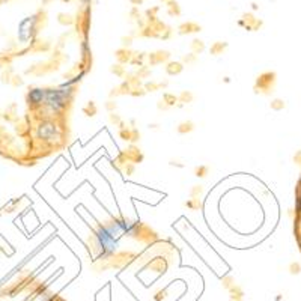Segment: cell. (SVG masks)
Wrapping results in <instances>:
<instances>
[{
	"label": "cell",
	"instance_id": "1",
	"mask_svg": "<svg viewBox=\"0 0 301 301\" xmlns=\"http://www.w3.org/2000/svg\"><path fill=\"white\" fill-rule=\"evenodd\" d=\"M98 239H99V246L103 247V250L106 253H112L116 247V239L110 235V232L106 229H101L98 233Z\"/></svg>",
	"mask_w": 301,
	"mask_h": 301
},
{
	"label": "cell",
	"instance_id": "2",
	"mask_svg": "<svg viewBox=\"0 0 301 301\" xmlns=\"http://www.w3.org/2000/svg\"><path fill=\"white\" fill-rule=\"evenodd\" d=\"M47 96V103L53 107V109H60L64 106L65 101V93L60 91H50L46 93Z\"/></svg>",
	"mask_w": 301,
	"mask_h": 301
},
{
	"label": "cell",
	"instance_id": "3",
	"mask_svg": "<svg viewBox=\"0 0 301 301\" xmlns=\"http://www.w3.org/2000/svg\"><path fill=\"white\" fill-rule=\"evenodd\" d=\"M33 23H35V18H26V20H24V22L22 23V26H20V38H22V39H27V38L30 36Z\"/></svg>",
	"mask_w": 301,
	"mask_h": 301
},
{
	"label": "cell",
	"instance_id": "4",
	"mask_svg": "<svg viewBox=\"0 0 301 301\" xmlns=\"http://www.w3.org/2000/svg\"><path fill=\"white\" fill-rule=\"evenodd\" d=\"M44 96H46V93H44L41 89H35V91H32L30 95H29V101L33 103V104H38V103L43 101Z\"/></svg>",
	"mask_w": 301,
	"mask_h": 301
},
{
	"label": "cell",
	"instance_id": "5",
	"mask_svg": "<svg viewBox=\"0 0 301 301\" xmlns=\"http://www.w3.org/2000/svg\"><path fill=\"white\" fill-rule=\"evenodd\" d=\"M54 134V127L51 124H46L39 128V136L44 137V139H50Z\"/></svg>",
	"mask_w": 301,
	"mask_h": 301
},
{
	"label": "cell",
	"instance_id": "6",
	"mask_svg": "<svg viewBox=\"0 0 301 301\" xmlns=\"http://www.w3.org/2000/svg\"><path fill=\"white\" fill-rule=\"evenodd\" d=\"M300 183H301V179H300Z\"/></svg>",
	"mask_w": 301,
	"mask_h": 301
}]
</instances>
